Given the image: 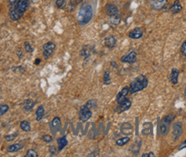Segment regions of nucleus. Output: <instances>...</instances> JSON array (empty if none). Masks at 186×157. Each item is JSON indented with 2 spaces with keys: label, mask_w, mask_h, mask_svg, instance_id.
Wrapping results in <instances>:
<instances>
[{
  "label": "nucleus",
  "mask_w": 186,
  "mask_h": 157,
  "mask_svg": "<svg viewBox=\"0 0 186 157\" xmlns=\"http://www.w3.org/2000/svg\"><path fill=\"white\" fill-rule=\"evenodd\" d=\"M93 16V10L89 4H84L79 8L77 19L80 25H85L90 22Z\"/></svg>",
  "instance_id": "f257e3e1"
},
{
  "label": "nucleus",
  "mask_w": 186,
  "mask_h": 157,
  "mask_svg": "<svg viewBox=\"0 0 186 157\" xmlns=\"http://www.w3.org/2000/svg\"><path fill=\"white\" fill-rule=\"evenodd\" d=\"M148 85V80L145 76L141 75L135 77L129 85V93L134 94L145 90Z\"/></svg>",
  "instance_id": "f03ea898"
},
{
  "label": "nucleus",
  "mask_w": 186,
  "mask_h": 157,
  "mask_svg": "<svg viewBox=\"0 0 186 157\" xmlns=\"http://www.w3.org/2000/svg\"><path fill=\"white\" fill-rule=\"evenodd\" d=\"M175 115L173 113H170L168 115H166L163 120L160 122V125H159V133L160 132V134L162 136H165L168 134L169 132V129H170V125L172 122V120H174Z\"/></svg>",
  "instance_id": "7ed1b4c3"
},
{
  "label": "nucleus",
  "mask_w": 186,
  "mask_h": 157,
  "mask_svg": "<svg viewBox=\"0 0 186 157\" xmlns=\"http://www.w3.org/2000/svg\"><path fill=\"white\" fill-rule=\"evenodd\" d=\"M184 132L183 131V125L182 123L180 122H176L173 124V126H172V136L174 138L175 141L179 140L180 138V136H182Z\"/></svg>",
  "instance_id": "20e7f679"
},
{
  "label": "nucleus",
  "mask_w": 186,
  "mask_h": 157,
  "mask_svg": "<svg viewBox=\"0 0 186 157\" xmlns=\"http://www.w3.org/2000/svg\"><path fill=\"white\" fill-rule=\"evenodd\" d=\"M91 114L92 113H91L90 109L86 105L82 106L80 107V111H79V120L82 122H85L91 117Z\"/></svg>",
  "instance_id": "39448f33"
},
{
  "label": "nucleus",
  "mask_w": 186,
  "mask_h": 157,
  "mask_svg": "<svg viewBox=\"0 0 186 157\" xmlns=\"http://www.w3.org/2000/svg\"><path fill=\"white\" fill-rule=\"evenodd\" d=\"M55 50V44L53 42H47L43 45V56L46 59L50 58Z\"/></svg>",
  "instance_id": "423d86ee"
},
{
  "label": "nucleus",
  "mask_w": 186,
  "mask_h": 157,
  "mask_svg": "<svg viewBox=\"0 0 186 157\" xmlns=\"http://www.w3.org/2000/svg\"><path fill=\"white\" fill-rule=\"evenodd\" d=\"M104 10H105V12L107 15H109L110 16H113V15H116L119 14V9L116 5H115L114 4H111V3H108L105 7H104Z\"/></svg>",
  "instance_id": "0eeeda50"
},
{
  "label": "nucleus",
  "mask_w": 186,
  "mask_h": 157,
  "mask_svg": "<svg viewBox=\"0 0 186 157\" xmlns=\"http://www.w3.org/2000/svg\"><path fill=\"white\" fill-rule=\"evenodd\" d=\"M118 104H119V106L116 108V112H118V113H121V112H125L127 110H128L130 108L132 103H131V101L128 99L126 98V99H124L122 101H121Z\"/></svg>",
  "instance_id": "6e6552de"
},
{
  "label": "nucleus",
  "mask_w": 186,
  "mask_h": 157,
  "mask_svg": "<svg viewBox=\"0 0 186 157\" xmlns=\"http://www.w3.org/2000/svg\"><path fill=\"white\" fill-rule=\"evenodd\" d=\"M22 15H23V13L21 12L19 10H17L15 6H12V8L10 10V13H9L10 18L12 21H18V20H20L22 17Z\"/></svg>",
  "instance_id": "1a4fd4ad"
},
{
  "label": "nucleus",
  "mask_w": 186,
  "mask_h": 157,
  "mask_svg": "<svg viewBox=\"0 0 186 157\" xmlns=\"http://www.w3.org/2000/svg\"><path fill=\"white\" fill-rule=\"evenodd\" d=\"M135 60H136V52H134V51H131L129 53H127V54L122 56L121 58V61L122 63H127V64L134 63Z\"/></svg>",
  "instance_id": "9d476101"
},
{
  "label": "nucleus",
  "mask_w": 186,
  "mask_h": 157,
  "mask_svg": "<svg viewBox=\"0 0 186 157\" xmlns=\"http://www.w3.org/2000/svg\"><path fill=\"white\" fill-rule=\"evenodd\" d=\"M121 132H122V134L125 135V136H129V135H131L133 133V131H134V127H133V125L130 124V123H123V124H122V125H121Z\"/></svg>",
  "instance_id": "9b49d317"
},
{
  "label": "nucleus",
  "mask_w": 186,
  "mask_h": 157,
  "mask_svg": "<svg viewBox=\"0 0 186 157\" xmlns=\"http://www.w3.org/2000/svg\"><path fill=\"white\" fill-rule=\"evenodd\" d=\"M14 6L17 10H19L21 12L24 13L30 6V2H29V0H18V2L16 4V5H14Z\"/></svg>",
  "instance_id": "f8f14e48"
},
{
  "label": "nucleus",
  "mask_w": 186,
  "mask_h": 157,
  "mask_svg": "<svg viewBox=\"0 0 186 157\" xmlns=\"http://www.w3.org/2000/svg\"><path fill=\"white\" fill-rule=\"evenodd\" d=\"M143 33L144 32L141 28H135L128 33V37L133 39V40H138V39H141L142 37Z\"/></svg>",
  "instance_id": "ddd939ff"
},
{
  "label": "nucleus",
  "mask_w": 186,
  "mask_h": 157,
  "mask_svg": "<svg viewBox=\"0 0 186 157\" xmlns=\"http://www.w3.org/2000/svg\"><path fill=\"white\" fill-rule=\"evenodd\" d=\"M61 127V121L59 117H55L53 118V120L51 122V130H52V132L53 134L57 133L60 130Z\"/></svg>",
  "instance_id": "4468645a"
},
{
  "label": "nucleus",
  "mask_w": 186,
  "mask_h": 157,
  "mask_svg": "<svg viewBox=\"0 0 186 157\" xmlns=\"http://www.w3.org/2000/svg\"><path fill=\"white\" fill-rule=\"evenodd\" d=\"M128 93H129V87H124L122 90H121V92L118 93V95L116 96V102L120 103L124 99H126L127 95H128Z\"/></svg>",
  "instance_id": "2eb2a0df"
},
{
  "label": "nucleus",
  "mask_w": 186,
  "mask_h": 157,
  "mask_svg": "<svg viewBox=\"0 0 186 157\" xmlns=\"http://www.w3.org/2000/svg\"><path fill=\"white\" fill-rule=\"evenodd\" d=\"M167 0H152V8L155 10H161L166 4Z\"/></svg>",
  "instance_id": "dca6fc26"
},
{
  "label": "nucleus",
  "mask_w": 186,
  "mask_h": 157,
  "mask_svg": "<svg viewBox=\"0 0 186 157\" xmlns=\"http://www.w3.org/2000/svg\"><path fill=\"white\" fill-rule=\"evenodd\" d=\"M142 133L144 136H148V135L153 134V124L150 123V122L145 123L143 125Z\"/></svg>",
  "instance_id": "f3484780"
},
{
  "label": "nucleus",
  "mask_w": 186,
  "mask_h": 157,
  "mask_svg": "<svg viewBox=\"0 0 186 157\" xmlns=\"http://www.w3.org/2000/svg\"><path fill=\"white\" fill-rule=\"evenodd\" d=\"M179 70H177V69L171 70V74H170L169 79H170V81H171V82L172 84H174V85L178 84V82H179Z\"/></svg>",
  "instance_id": "a211bd4d"
},
{
  "label": "nucleus",
  "mask_w": 186,
  "mask_h": 157,
  "mask_svg": "<svg viewBox=\"0 0 186 157\" xmlns=\"http://www.w3.org/2000/svg\"><path fill=\"white\" fill-rule=\"evenodd\" d=\"M104 44L109 48H113L116 44V40L113 35H110L104 40Z\"/></svg>",
  "instance_id": "6ab92c4d"
},
{
  "label": "nucleus",
  "mask_w": 186,
  "mask_h": 157,
  "mask_svg": "<svg viewBox=\"0 0 186 157\" xmlns=\"http://www.w3.org/2000/svg\"><path fill=\"white\" fill-rule=\"evenodd\" d=\"M182 9H183V7H182V5L180 4V1L179 0H176L173 3V5L171 6L170 10H171L172 14H178V13H179L182 10Z\"/></svg>",
  "instance_id": "aec40b11"
},
{
  "label": "nucleus",
  "mask_w": 186,
  "mask_h": 157,
  "mask_svg": "<svg viewBox=\"0 0 186 157\" xmlns=\"http://www.w3.org/2000/svg\"><path fill=\"white\" fill-rule=\"evenodd\" d=\"M22 148H23V145L22 143H16V144L10 145L7 148V151L10 153H13V152H16L18 150H22Z\"/></svg>",
  "instance_id": "412c9836"
},
{
  "label": "nucleus",
  "mask_w": 186,
  "mask_h": 157,
  "mask_svg": "<svg viewBox=\"0 0 186 157\" xmlns=\"http://www.w3.org/2000/svg\"><path fill=\"white\" fill-rule=\"evenodd\" d=\"M44 112L45 110L43 106H40L37 108L36 112V120L37 121H41V120H42V118L44 116Z\"/></svg>",
  "instance_id": "4be33fe9"
},
{
  "label": "nucleus",
  "mask_w": 186,
  "mask_h": 157,
  "mask_svg": "<svg viewBox=\"0 0 186 157\" xmlns=\"http://www.w3.org/2000/svg\"><path fill=\"white\" fill-rule=\"evenodd\" d=\"M68 143V141H67V137L66 136H63V137H60L58 139V145H59V149L58 150L59 151H61L63 150Z\"/></svg>",
  "instance_id": "5701e85b"
},
{
  "label": "nucleus",
  "mask_w": 186,
  "mask_h": 157,
  "mask_svg": "<svg viewBox=\"0 0 186 157\" xmlns=\"http://www.w3.org/2000/svg\"><path fill=\"white\" fill-rule=\"evenodd\" d=\"M34 106H35V102L31 100V99H28L24 101V109L26 111H31L33 108H34Z\"/></svg>",
  "instance_id": "b1692460"
},
{
  "label": "nucleus",
  "mask_w": 186,
  "mask_h": 157,
  "mask_svg": "<svg viewBox=\"0 0 186 157\" xmlns=\"http://www.w3.org/2000/svg\"><path fill=\"white\" fill-rule=\"evenodd\" d=\"M20 127L22 129V131H25V132H29L31 130V125H30V122L26 121V120H23L21 122L20 124Z\"/></svg>",
  "instance_id": "393cba45"
},
{
  "label": "nucleus",
  "mask_w": 186,
  "mask_h": 157,
  "mask_svg": "<svg viewBox=\"0 0 186 157\" xmlns=\"http://www.w3.org/2000/svg\"><path fill=\"white\" fill-rule=\"evenodd\" d=\"M129 141H130V138H129L128 136H124V137L119 138V139L116 141V145H118V146H124V145L127 144Z\"/></svg>",
  "instance_id": "a878e982"
},
{
  "label": "nucleus",
  "mask_w": 186,
  "mask_h": 157,
  "mask_svg": "<svg viewBox=\"0 0 186 157\" xmlns=\"http://www.w3.org/2000/svg\"><path fill=\"white\" fill-rule=\"evenodd\" d=\"M104 83L105 85H109L111 83V79H110V73L109 70H105L104 75Z\"/></svg>",
  "instance_id": "bb28decb"
},
{
  "label": "nucleus",
  "mask_w": 186,
  "mask_h": 157,
  "mask_svg": "<svg viewBox=\"0 0 186 157\" xmlns=\"http://www.w3.org/2000/svg\"><path fill=\"white\" fill-rule=\"evenodd\" d=\"M67 4L66 0H55V6L58 9H63Z\"/></svg>",
  "instance_id": "cd10ccee"
},
{
  "label": "nucleus",
  "mask_w": 186,
  "mask_h": 157,
  "mask_svg": "<svg viewBox=\"0 0 186 157\" xmlns=\"http://www.w3.org/2000/svg\"><path fill=\"white\" fill-rule=\"evenodd\" d=\"M120 21H121V18H120V16L118 15L110 16V22L114 25H117L120 23Z\"/></svg>",
  "instance_id": "c85d7f7f"
},
{
  "label": "nucleus",
  "mask_w": 186,
  "mask_h": 157,
  "mask_svg": "<svg viewBox=\"0 0 186 157\" xmlns=\"http://www.w3.org/2000/svg\"><path fill=\"white\" fill-rule=\"evenodd\" d=\"M9 110V106L8 105H0V116L5 114Z\"/></svg>",
  "instance_id": "c756f323"
},
{
  "label": "nucleus",
  "mask_w": 186,
  "mask_h": 157,
  "mask_svg": "<svg viewBox=\"0 0 186 157\" xmlns=\"http://www.w3.org/2000/svg\"><path fill=\"white\" fill-rule=\"evenodd\" d=\"M86 106L89 107L90 109V108H95V107H97V103L95 100H90V101H87V103H86Z\"/></svg>",
  "instance_id": "7c9ffc66"
},
{
  "label": "nucleus",
  "mask_w": 186,
  "mask_h": 157,
  "mask_svg": "<svg viewBox=\"0 0 186 157\" xmlns=\"http://www.w3.org/2000/svg\"><path fill=\"white\" fill-rule=\"evenodd\" d=\"M37 156H38L37 152L34 150H28L27 154H26V156H25V157H37Z\"/></svg>",
  "instance_id": "2f4dec72"
},
{
  "label": "nucleus",
  "mask_w": 186,
  "mask_h": 157,
  "mask_svg": "<svg viewBox=\"0 0 186 157\" xmlns=\"http://www.w3.org/2000/svg\"><path fill=\"white\" fill-rule=\"evenodd\" d=\"M24 48H25V51L27 52H29V53H31V52H33V51H34L33 46L29 42H25L24 43Z\"/></svg>",
  "instance_id": "473e14b6"
},
{
  "label": "nucleus",
  "mask_w": 186,
  "mask_h": 157,
  "mask_svg": "<svg viewBox=\"0 0 186 157\" xmlns=\"http://www.w3.org/2000/svg\"><path fill=\"white\" fill-rule=\"evenodd\" d=\"M42 140H43L45 142H47V143L53 142L52 136H50V135H47V134L44 135V136H42Z\"/></svg>",
  "instance_id": "72a5a7b5"
},
{
  "label": "nucleus",
  "mask_w": 186,
  "mask_h": 157,
  "mask_svg": "<svg viewBox=\"0 0 186 157\" xmlns=\"http://www.w3.org/2000/svg\"><path fill=\"white\" fill-rule=\"evenodd\" d=\"M84 0H70V5L73 6V7H75L77 6L78 4H81Z\"/></svg>",
  "instance_id": "f704fd0d"
},
{
  "label": "nucleus",
  "mask_w": 186,
  "mask_h": 157,
  "mask_svg": "<svg viewBox=\"0 0 186 157\" xmlns=\"http://www.w3.org/2000/svg\"><path fill=\"white\" fill-rule=\"evenodd\" d=\"M16 136H17L16 134L7 135V136H5V137H4V138H5V140H6L7 142H11V141H13L16 137Z\"/></svg>",
  "instance_id": "c9c22d12"
},
{
  "label": "nucleus",
  "mask_w": 186,
  "mask_h": 157,
  "mask_svg": "<svg viewBox=\"0 0 186 157\" xmlns=\"http://www.w3.org/2000/svg\"><path fill=\"white\" fill-rule=\"evenodd\" d=\"M49 153H50V156H55L56 153H57V150H56V148L54 146H50L49 147Z\"/></svg>",
  "instance_id": "e433bc0d"
},
{
  "label": "nucleus",
  "mask_w": 186,
  "mask_h": 157,
  "mask_svg": "<svg viewBox=\"0 0 186 157\" xmlns=\"http://www.w3.org/2000/svg\"><path fill=\"white\" fill-rule=\"evenodd\" d=\"M181 52H182V54L186 58V40L183 43V45L181 46Z\"/></svg>",
  "instance_id": "4c0bfd02"
},
{
  "label": "nucleus",
  "mask_w": 186,
  "mask_h": 157,
  "mask_svg": "<svg viewBox=\"0 0 186 157\" xmlns=\"http://www.w3.org/2000/svg\"><path fill=\"white\" fill-rule=\"evenodd\" d=\"M186 148V139L185 141H184V142H182L180 145L179 146V150H183V149H185Z\"/></svg>",
  "instance_id": "58836bf2"
},
{
  "label": "nucleus",
  "mask_w": 186,
  "mask_h": 157,
  "mask_svg": "<svg viewBox=\"0 0 186 157\" xmlns=\"http://www.w3.org/2000/svg\"><path fill=\"white\" fill-rule=\"evenodd\" d=\"M142 156V157H154L155 156V155H154L153 152H150L149 154H143Z\"/></svg>",
  "instance_id": "ea45409f"
},
{
  "label": "nucleus",
  "mask_w": 186,
  "mask_h": 157,
  "mask_svg": "<svg viewBox=\"0 0 186 157\" xmlns=\"http://www.w3.org/2000/svg\"><path fill=\"white\" fill-rule=\"evenodd\" d=\"M8 2L11 6H14V5H16V4L18 2V0H8Z\"/></svg>",
  "instance_id": "a19ab883"
},
{
  "label": "nucleus",
  "mask_w": 186,
  "mask_h": 157,
  "mask_svg": "<svg viewBox=\"0 0 186 157\" xmlns=\"http://www.w3.org/2000/svg\"><path fill=\"white\" fill-rule=\"evenodd\" d=\"M81 54H82L83 56H88L89 55V52H88V51H86V50H83Z\"/></svg>",
  "instance_id": "79ce46f5"
},
{
  "label": "nucleus",
  "mask_w": 186,
  "mask_h": 157,
  "mask_svg": "<svg viewBox=\"0 0 186 157\" xmlns=\"http://www.w3.org/2000/svg\"><path fill=\"white\" fill-rule=\"evenodd\" d=\"M111 65L114 68H118V65H117V64H116V62H114V61H112L111 62Z\"/></svg>",
  "instance_id": "37998d69"
},
{
  "label": "nucleus",
  "mask_w": 186,
  "mask_h": 157,
  "mask_svg": "<svg viewBox=\"0 0 186 157\" xmlns=\"http://www.w3.org/2000/svg\"><path fill=\"white\" fill-rule=\"evenodd\" d=\"M39 63H41V59H36V63H35V64H36V65H38Z\"/></svg>",
  "instance_id": "c03bdc74"
},
{
  "label": "nucleus",
  "mask_w": 186,
  "mask_h": 157,
  "mask_svg": "<svg viewBox=\"0 0 186 157\" xmlns=\"http://www.w3.org/2000/svg\"><path fill=\"white\" fill-rule=\"evenodd\" d=\"M185 96H186V88H185Z\"/></svg>",
  "instance_id": "a18cd8bd"
}]
</instances>
